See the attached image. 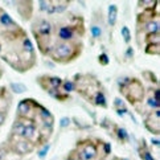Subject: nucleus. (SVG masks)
<instances>
[{"instance_id":"f257e3e1","label":"nucleus","mask_w":160,"mask_h":160,"mask_svg":"<svg viewBox=\"0 0 160 160\" xmlns=\"http://www.w3.org/2000/svg\"><path fill=\"white\" fill-rule=\"evenodd\" d=\"M73 45L69 44V42H60L57 44L56 47L53 48L52 50V57L53 60H61V58H69V57H73L72 53H73Z\"/></svg>"},{"instance_id":"f03ea898","label":"nucleus","mask_w":160,"mask_h":160,"mask_svg":"<svg viewBox=\"0 0 160 160\" xmlns=\"http://www.w3.org/2000/svg\"><path fill=\"white\" fill-rule=\"evenodd\" d=\"M74 37V32L70 27H61L58 29V38L62 40V42H68Z\"/></svg>"},{"instance_id":"7ed1b4c3","label":"nucleus","mask_w":160,"mask_h":160,"mask_svg":"<svg viewBox=\"0 0 160 160\" xmlns=\"http://www.w3.org/2000/svg\"><path fill=\"white\" fill-rule=\"evenodd\" d=\"M16 151H18L20 155H25V153H29L33 151V146L31 144V142H28V140L18 142V144H16Z\"/></svg>"},{"instance_id":"20e7f679","label":"nucleus","mask_w":160,"mask_h":160,"mask_svg":"<svg viewBox=\"0 0 160 160\" xmlns=\"http://www.w3.org/2000/svg\"><path fill=\"white\" fill-rule=\"evenodd\" d=\"M31 101H32V99H22V101L20 102V103H19V107H18L19 115H21V117H27V115H28V112L32 111Z\"/></svg>"},{"instance_id":"39448f33","label":"nucleus","mask_w":160,"mask_h":160,"mask_svg":"<svg viewBox=\"0 0 160 160\" xmlns=\"http://www.w3.org/2000/svg\"><path fill=\"white\" fill-rule=\"evenodd\" d=\"M82 152L85 153V156H86L88 160H93L98 151H97V147L93 144V143H88V144H85V147L82 148Z\"/></svg>"},{"instance_id":"423d86ee","label":"nucleus","mask_w":160,"mask_h":160,"mask_svg":"<svg viewBox=\"0 0 160 160\" xmlns=\"http://www.w3.org/2000/svg\"><path fill=\"white\" fill-rule=\"evenodd\" d=\"M37 29L40 32V35L48 36V35H50V32H52V24H50L48 20H41L37 25Z\"/></svg>"},{"instance_id":"0eeeda50","label":"nucleus","mask_w":160,"mask_h":160,"mask_svg":"<svg viewBox=\"0 0 160 160\" xmlns=\"http://www.w3.org/2000/svg\"><path fill=\"white\" fill-rule=\"evenodd\" d=\"M117 15H118V8L115 4H110L108 5V24L111 27L115 25L117 22Z\"/></svg>"},{"instance_id":"6e6552de","label":"nucleus","mask_w":160,"mask_h":160,"mask_svg":"<svg viewBox=\"0 0 160 160\" xmlns=\"http://www.w3.org/2000/svg\"><path fill=\"white\" fill-rule=\"evenodd\" d=\"M36 135V127L33 124H25L24 131H22V138H25V140H31L33 136Z\"/></svg>"},{"instance_id":"1a4fd4ad","label":"nucleus","mask_w":160,"mask_h":160,"mask_svg":"<svg viewBox=\"0 0 160 160\" xmlns=\"http://www.w3.org/2000/svg\"><path fill=\"white\" fill-rule=\"evenodd\" d=\"M9 88H11V90H12L15 94H22V93H25V91L28 90L25 85L21 83V82H11Z\"/></svg>"},{"instance_id":"9d476101","label":"nucleus","mask_w":160,"mask_h":160,"mask_svg":"<svg viewBox=\"0 0 160 160\" xmlns=\"http://www.w3.org/2000/svg\"><path fill=\"white\" fill-rule=\"evenodd\" d=\"M146 31L150 33V35H156L159 33V22L158 21H150L146 24Z\"/></svg>"},{"instance_id":"9b49d317","label":"nucleus","mask_w":160,"mask_h":160,"mask_svg":"<svg viewBox=\"0 0 160 160\" xmlns=\"http://www.w3.org/2000/svg\"><path fill=\"white\" fill-rule=\"evenodd\" d=\"M48 82L50 85V89L57 90V89L61 88V85H62V82H64V81H62L60 77H48Z\"/></svg>"},{"instance_id":"f8f14e48","label":"nucleus","mask_w":160,"mask_h":160,"mask_svg":"<svg viewBox=\"0 0 160 160\" xmlns=\"http://www.w3.org/2000/svg\"><path fill=\"white\" fill-rule=\"evenodd\" d=\"M94 101H95V105H98V106H102V107H106L107 106V103H106V97H105V94L102 93V91H98V93L95 94Z\"/></svg>"},{"instance_id":"ddd939ff","label":"nucleus","mask_w":160,"mask_h":160,"mask_svg":"<svg viewBox=\"0 0 160 160\" xmlns=\"http://www.w3.org/2000/svg\"><path fill=\"white\" fill-rule=\"evenodd\" d=\"M0 22H2V25H4V27H11V25L15 24L13 20L11 19V16L8 13H2L0 15Z\"/></svg>"},{"instance_id":"4468645a","label":"nucleus","mask_w":160,"mask_h":160,"mask_svg":"<svg viewBox=\"0 0 160 160\" xmlns=\"http://www.w3.org/2000/svg\"><path fill=\"white\" fill-rule=\"evenodd\" d=\"M53 4H54V13L56 12L61 13V12H64V11L66 9L69 2H58V3H53Z\"/></svg>"},{"instance_id":"2eb2a0df","label":"nucleus","mask_w":160,"mask_h":160,"mask_svg":"<svg viewBox=\"0 0 160 160\" xmlns=\"http://www.w3.org/2000/svg\"><path fill=\"white\" fill-rule=\"evenodd\" d=\"M24 127L25 124H22L21 122H16L12 127V132L16 134V135H22V131H24Z\"/></svg>"},{"instance_id":"dca6fc26","label":"nucleus","mask_w":160,"mask_h":160,"mask_svg":"<svg viewBox=\"0 0 160 160\" xmlns=\"http://www.w3.org/2000/svg\"><path fill=\"white\" fill-rule=\"evenodd\" d=\"M122 37H123V40H124V41L126 42H130L131 41V33H130V29H128V28L127 27H122Z\"/></svg>"},{"instance_id":"f3484780","label":"nucleus","mask_w":160,"mask_h":160,"mask_svg":"<svg viewBox=\"0 0 160 160\" xmlns=\"http://www.w3.org/2000/svg\"><path fill=\"white\" fill-rule=\"evenodd\" d=\"M90 32H91V36H93L94 38H99L101 35H102V29L99 27H97V25H93L90 28Z\"/></svg>"},{"instance_id":"a211bd4d","label":"nucleus","mask_w":160,"mask_h":160,"mask_svg":"<svg viewBox=\"0 0 160 160\" xmlns=\"http://www.w3.org/2000/svg\"><path fill=\"white\" fill-rule=\"evenodd\" d=\"M62 88H64V90L66 91V93H70V91H73L74 90V82L73 81H65V82H62V85H61Z\"/></svg>"},{"instance_id":"6ab92c4d","label":"nucleus","mask_w":160,"mask_h":160,"mask_svg":"<svg viewBox=\"0 0 160 160\" xmlns=\"http://www.w3.org/2000/svg\"><path fill=\"white\" fill-rule=\"evenodd\" d=\"M117 134H118V136H119V139L121 140H127L128 139V134H127V131H126L124 128L117 127Z\"/></svg>"},{"instance_id":"aec40b11","label":"nucleus","mask_w":160,"mask_h":160,"mask_svg":"<svg viewBox=\"0 0 160 160\" xmlns=\"http://www.w3.org/2000/svg\"><path fill=\"white\" fill-rule=\"evenodd\" d=\"M49 148H50V144H45L41 150L38 151V158L40 159H44L45 156H47V153H48V151H49Z\"/></svg>"},{"instance_id":"412c9836","label":"nucleus","mask_w":160,"mask_h":160,"mask_svg":"<svg viewBox=\"0 0 160 160\" xmlns=\"http://www.w3.org/2000/svg\"><path fill=\"white\" fill-rule=\"evenodd\" d=\"M24 49L27 50V52H29V53L33 52V45H32V42H31L29 38H25V40H24Z\"/></svg>"},{"instance_id":"4be33fe9","label":"nucleus","mask_w":160,"mask_h":160,"mask_svg":"<svg viewBox=\"0 0 160 160\" xmlns=\"http://www.w3.org/2000/svg\"><path fill=\"white\" fill-rule=\"evenodd\" d=\"M69 124H70V118H69V117H64V118L60 119V127L65 128V127H68Z\"/></svg>"},{"instance_id":"5701e85b","label":"nucleus","mask_w":160,"mask_h":160,"mask_svg":"<svg viewBox=\"0 0 160 160\" xmlns=\"http://www.w3.org/2000/svg\"><path fill=\"white\" fill-rule=\"evenodd\" d=\"M40 115H41V118L44 119V121H47V119H52V114H50L48 110H45V108H41V111H40Z\"/></svg>"},{"instance_id":"b1692460","label":"nucleus","mask_w":160,"mask_h":160,"mask_svg":"<svg viewBox=\"0 0 160 160\" xmlns=\"http://www.w3.org/2000/svg\"><path fill=\"white\" fill-rule=\"evenodd\" d=\"M98 61H99V64L101 65H107L108 64V57L106 53H102L99 57H98Z\"/></svg>"},{"instance_id":"393cba45","label":"nucleus","mask_w":160,"mask_h":160,"mask_svg":"<svg viewBox=\"0 0 160 160\" xmlns=\"http://www.w3.org/2000/svg\"><path fill=\"white\" fill-rule=\"evenodd\" d=\"M140 158L143 159V160H153V158H152V155L148 151H144V152H142L140 153Z\"/></svg>"},{"instance_id":"a878e982","label":"nucleus","mask_w":160,"mask_h":160,"mask_svg":"<svg viewBox=\"0 0 160 160\" xmlns=\"http://www.w3.org/2000/svg\"><path fill=\"white\" fill-rule=\"evenodd\" d=\"M48 4H49V2H45V0H41V2H38L40 9L44 11V12H47V9H48Z\"/></svg>"},{"instance_id":"bb28decb","label":"nucleus","mask_w":160,"mask_h":160,"mask_svg":"<svg viewBox=\"0 0 160 160\" xmlns=\"http://www.w3.org/2000/svg\"><path fill=\"white\" fill-rule=\"evenodd\" d=\"M148 103H150V106H152V107H155L156 110L159 108V101H156L155 98H150V101H148Z\"/></svg>"},{"instance_id":"cd10ccee","label":"nucleus","mask_w":160,"mask_h":160,"mask_svg":"<svg viewBox=\"0 0 160 160\" xmlns=\"http://www.w3.org/2000/svg\"><path fill=\"white\" fill-rule=\"evenodd\" d=\"M5 118H7V112L0 111V126H3L5 122Z\"/></svg>"},{"instance_id":"c85d7f7f","label":"nucleus","mask_w":160,"mask_h":160,"mask_svg":"<svg viewBox=\"0 0 160 160\" xmlns=\"http://www.w3.org/2000/svg\"><path fill=\"white\" fill-rule=\"evenodd\" d=\"M126 56H127L128 58H132V57H134V49L131 48V47H128V48H127V52H126Z\"/></svg>"},{"instance_id":"c756f323","label":"nucleus","mask_w":160,"mask_h":160,"mask_svg":"<svg viewBox=\"0 0 160 160\" xmlns=\"http://www.w3.org/2000/svg\"><path fill=\"white\" fill-rule=\"evenodd\" d=\"M77 155H78V159H79V160H88V159H86V156H85V153L82 152V150H78Z\"/></svg>"},{"instance_id":"7c9ffc66","label":"nucleus","mask_w":160,"mask_h":160,"mask_svg":"<svg viewBox=\"0 0 160 160\" xmlns=\"http://www.w3.org/2000/svg\"><path fill=\"white\" fill-rule=\"evenodd\" d=\"M114 103H115V106H118L119 108H122V107L124 106L123 101H122V99H119V98H117V99H115V102H114Z\"/></svg>"},{"instance_id":"2f4dec72","label":"nucleus","mask_w":160,"mask_h":160,"mask_svg":"<svg viewBox=\"0 0 160 160\" xmlns=\"http://www.w3.org/2000/svg\"><path fill=\"white\" fill-rule=\"evenodd\" d=\"M126 111H127V110H126V108H123V110H122V108H118V110H117L118 115H121V117H123V115H124Z\"/></svg>"},{"instance_id":"473e14b6","label":"nucleus","mask_w":160,"mask_h":160,"mask_svg":"<svg viewBox=\"0 0 160 160\" xmlns=\"http://www.w3.org/2000/svg\"><path fill=\"white\" fill-rule=\"evenodd\" d=\"M153 98H155L156 101H159V89L155 90V93H153Z\"/></svg>"},{"instance_id":"72a5a7b5","label":"nucleus","mask_w":160,"mask_h":160,"mask_svg":"<svg viewBox=\"0 0 160 160\" xmlns=\"http://www.w3.org/2000/svg\"><path fill=\"white\" fill-rule=\"evenodd\" d=\"M4 155H5V151L3 150V148H0V159H2Z\"/></svg>"},{"instance_id":"f704fd0d","label":"nucleus","mask_w":160,"mask_h":160,"mask_svg":"<svg viewBox=\"0 0 160 160\" xmlns=\"http://www.w3.org/2000/svg\"><path fill=\"white\" fill-rule=\"evenodd\" d=\"M151 142H152V144H155V146H156V147H158V146H159V140H158V139H152V140H151Z\"/></svg>"},{"instance_id":"c9c22d12","label":"nucleus","mask_w":160,"mask_h":160,"mask_svg":"<svg viewBox=\"0 0 160 160\" xmlns=\"http://www.w3.org/2000/svg\"><path fill=\"white\" fill-rule=\"evenodd\" d=\"M66 160H76V159H74V158H73V156H70V158H68V159H66Z\"/></svg>"},{"instance_id":"e433bc0d","label":"nucleus","mask_w":160,"mask_h":160,"mask_svg":"<svg viewBox=\"0 0 160 160\" xmlns=\"http://www.w3.org/2000/svg\"><path fill=\"white\" fill-rule=\"evenodd\" d=\"M123 160H127V159H123Z\"/></svg>"},{"instance_id":"4c0bfd02","label":"nucleus","mask_w":160,"mask_h":160,"mask_svg":"<svg viewBox=\"0 0 160 160\" xmlns=\"http://www.w3.org/2000/svg\"><path fill=\"white\" fill-rule=\"evenodd\" d=\"M0 76H2V73H0Z\"/></svg>"}]
</instances>
